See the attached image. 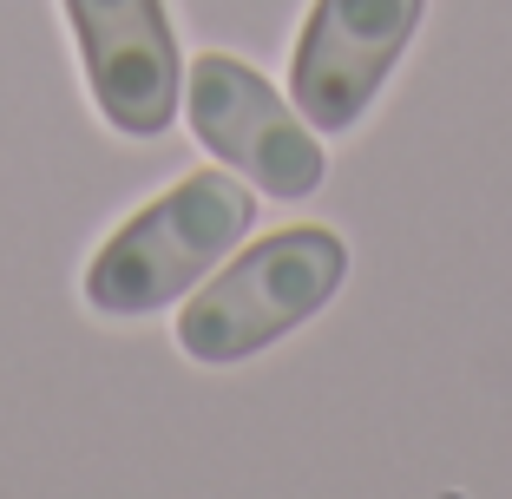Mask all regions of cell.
I'll use <instances>...</instances> for the list:
<instances>
[{"instance_id":"3","label":"cell","mask_w":512,"mask_h":499,"mask_svg":"<svg viewBox=\"0 0 512 499\" xmlns=\"http://www.w3.org/2000/svg\"><path fill=\"white\" fill-rule=\"evenodd\" d=\"M184 112L204 152H217L230 171L256 178V191L270 197H309L322 184V145L316 125L296 112V99L250 73L230 53H197L184 73Z\"/></svg>"},{"instance_id":"5","label":"cell","mask_w":512,"mask_h":499,"mask_svg":"<svg viewBox=\"0 0 512 499\" xmlns=\"http://www.w3.org/2000/svg\"><path fill=\"white\" fill-rule=\"evenodd\" d=\"M66 20H73L92 106L125 138H158L184 99L165 0H66Z\"/></svg>"},{"instance_id":"4","label":"cell","mask_w":512,"mask_h":499,"mask_svg":"<svg viewBox=\"0 0 512 499\" xmlns=\"http://www.w3.org/2000/svg\"><path fill=\"white\" fill-rule=\"evenodd\" d=\"M427 0H316L296 33L289 99L316 132H348L414 40Z\"/></svg>"},{"instance_id":"1","label":"cell","mask_w":512,"mask_h":499,"mask_svg":"<svg viewBox=\"0 0 512 499\" xmlns=\"http://www.w3.org/2000/svg\"><path fill=\"white\" fill-rule=\"evenodd\" d=\"M250 224L256 197L230 171H191L112 230V243L86 263V303L99 316H151L178 303L250 237Z\"/></svg>"},{"instance_id":"2","label":"cell","mask_w":512,"mask_h":499,"mask_svg":"<svg viewBox=\"0 0 512 499\" xmlns=\"http://www.w3.org/2000/svg\"><path fill=\"white\" fill-rule=\"evenodd\" d=\"M348 276V250L322 224H289L256 237L243 257H230L211 283L178 309V348L191 362H250L276 335L302 329Z\"/></svg>"}]
</instances>
